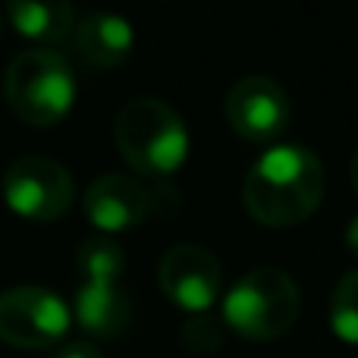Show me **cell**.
Instances as JSON below:
<instances>
[{
    "label": "cell",
    "mask_w": 358,
    "mask_h": 358,
    "mask_svg": "<svg viewBox=\"0 0 358 358\" xmlns=\"http://www.w3.org/2000/svg\"><path fill=\"white\" fill-rule=\"evenodd\" d=\"M324 192V164L305 145H277L264 151L242 179V204L248 217L271 229L305 223L321 208Z\"/></svg>",
    "instance_id": "6da1fadb"
},
{
    "label": "cell",
    "mask_w": 358,
    "mask_h": 358,
    "mask_svg": "<svg viewBox=\"0 0 358 358\" xmlns=\"http://www.w3.org/2000/svg\"><path fill=\"white\" fill-rule=\"evenodd\" d=\"M117 151L138 176L167 182L189 157V129L161 98H132L113 120Z\"/></svg>",
    "instance_id": "7a4b0ae2"
},
{
    "label": "cell",
    "mask_w": 358,
    "mask_h": 358,
    "mask_svg": "<svg viewBox=\"0 0 358 358\" xmlns=\"http://www.w3.org/2000/svg\"><path fill=\"white\" fill-rule=\"evenodd\" d=\"M302 292L280 267H255L229 286L223 299V324L242 340L271 343L286 336L299 321Z\"/></svg>",
    "instance_id": "3957f363"
},
{
    "label": "cell",
    "mask_w": 358,
    "mask_h": 358,
    "mask_svg": "<svg viewBox=\"0 0 358 358\" xmlns=\"http://www.w3.org/2000/svg\"><path fill=\"white\" fill-rule=\"evenodd\" d=\"M3 94L10 110L25 126H57L76 104V76L63 54L50 48L22 50L10 60L3 76Z\"/></svg>",
    "instance_id": "277c9868"
},
{
    "label": "cell",
    "mask_w": 358,
    "mask_h": 358,
    "mask_svg": "<svg viewBox=\"0 0 358 358\" xmlns=\"http://www.w3.org/2000/svg\"><path fill=\"white\" fill-rule=\"evenodd\" d=\"M179 208V192L167 182L145 185L138 176L104 173L85 192V217L104 236H117L138 227L151 214H167Z\"/></svg>",
    "instance_id": "5b68a950"
},
{
    "label": "cell",
    "mask_w": 358,
    "mask_h": 358,
    "mask_svg": "<svg viewBox=\"0 0 358 358\" xmlns=\"http://www.w3.org/2000/svg\"><path fill=\"white\" fill-rule=\"evenodd\" d=\"M3 201L13 214L35 223L60 220L76 198V185L69 170L60 161L44 155H25L13 161L0 182Z\"/></svg>",
    "instance_id": "8992f818"
},
{
    "label": "cell",
    "mask_w": 358,
    "mask_h": 358,
    "mask_svg": "<svg viewBox=\"0 0 358 358\" xmlns=\"http://www.w3.org/2000/svg\"><path fill=\"white\" fill-rule=\"evenodd\" d=\"M66 302L44 286H13L0 292V340L16 349H50L69 330Z\"/></svg>",
    "instance_id": "52a82bcc"
},
{
    "label": "cell",
    "mask_w": 358,
    "mask_h": 358,
    "mask_svg": "<svg viewBox=\"0 0 358 358\" xmlns=\"http://www.w3.org/2000/svg\"><path fill=\"white\" fill-rule=\"evenodd\" d=\"M157 286L176 308L189 315L210 311L223 286L220 261L210 248L195 245V242L170 245L157 261Z\"/></svg>",
    "instance_id": "ba28073f"
},
{
    "label": "cell",
    "mask_w": 358,
    "mask_h": 358,
    "mask_svg": "<svg viewBox=\"0 0 358 358\" xmlns=\"http://www.w3.org/2000/svg\"><path fill=\"white\" fill-rule=\"evenodd\" d=\"M292 120L289 94L271 76H242L227 94V123L239 138L267 145L286 132Z\"/></svg>",
    "instance_id": "9c48e42d"
},
{
    "label": "cell",
    "mask_w": 358,
    "mask_h": 358,
    "mask_svg": "<svg viewBox=\"0 0 358 358\" xmlns=\"http://www.w3.org/2000/svg\"><path fill=\"white\" fill-rule=\"evenodd\" d=\"M73 311L79 327L94 340H117L132 324V299L120 280H82Z\"/></svg>",
    "instance_id": "30bf717a"
},
{
    "label": "cell",
    "mask_w": 358,
    "mask_h": 358,
    "mask_svg": "<svg viewBox=\"0 0 358 358\" xmlns=\"http://www.w3.org/2000/svg\"><path fill=\"white\" fill-rule=\"evenodd\" d=\"M73 31L82 60L98 69L123 66L136 48V31L117 13H92L79 25H73Z\"/></svg>",
    "instance_id": "8fae6325"
},
{
    "label": "cell",
    "mask_w": 358,
    "mask_h": 358,
    "mask_svg": "<svg viewBox=\"0 0 358 358\" xmlns=\"http://www.w3.org/2000/svg\"><path fill=\"white\" fill-rule=\"evenodd\" d=\"M13 29L38 44H57L73 31V0H10L6 3Z\"/></svg>",
    "instance_id": "7c38bea8"
},
{
    "label": "cell",
    "mask_w": 358,
    "mask_h": 358,
    "mask_svg": "<svg viewBox=\"0 0 358 358\" xmlns=\"http://www.w3.org/2000/svg\"><path fill=\"white\" fill-rule=\"evenodd\" d=\"M76 271L82 280H123L126 255L113 236H92L76 252Z\"/></svg>",
    "instance_id": "4fadbf2b"
},
{
    "label": "cell",
    "mask_w": 358,
    "mask_h": 358,
    "mask_svg": "<svg viewBox=\"0 0 358 358\" xmlns=\"http://www.w3.org/2000/svg\"><path fill=\"white\" fill-rule=\"evenodd\" d=\"M330 330L349 346H358V271H349L330 296Z\"/></svg>",
    "instance_id": "5bb4252c"
},
{
    "label": "cell",
    "mask_w": 358,
    "mask_h": 358,
    "mask_svg": "<svg viewBox=\"0 0 358 358\" xmlns=\"http://www.w3.org/2000/svg\"><path fill=\"white\" fill-rule=\"evenodd\" d=\"M227 324H223V317H210L208 311H201V315H192L189 321L182 324V330H179V343H182V349H189L192 355H214L217 349L227 343Z\"/></svg>",
    "instance_id": "9a60e30c"
},
{
    "label": "cell",
    "mask_w": 358,
    "mask_h": 358,
    "mask_svg": "<svg viewBox=\"0 0 358 358\" xmlns=\"http://www.w3.org/2000/svg\"><path fill=\"white\" fill-rule=\"evenodd\" d=\"M54 358H104V355H101V349L94 346V343L76 340V343H66Z\"/></svg>",
    "instance_id": "2e32d148"
},
{
    "label": "cell",
    "mask_w": 358,
    "mask_h": 358,
    "mask_svg": "<svg viewBox=\"0 0 358 358\" xmlns=\"http://www.w3.org/2000/svg\"><path fill=\"white\" fill-rule=\"evenodd\" d=\"M346 248L352 258H358V217H352L346 227Z\"/></svg>",
    "instance_id": "e0dca14e"
},
{
    "label": "cell",
    "mask_w": 358,
    "mask_h": 358,
    "mask_svg": "<svg viewBox=\"0 0 358 358\" xmlns=\"http://www.w3.org/2000/svg\"><path fill=\"white\" fill-rule=\"evenodd\" d=\"M349 179H352V189H355V195H358V148H355V155H352V164H349Z\"/></svg>",
    "instance_id": "ac0fdd59"
}]
</instances>
